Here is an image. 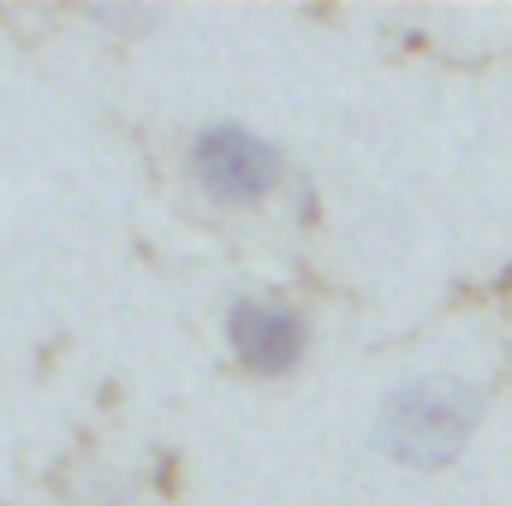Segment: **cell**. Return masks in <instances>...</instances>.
<instances>
[{
    "mask_svg": "<svg viewBox=\"0 0 512 506\" xmlns=\"http://www.w3.org/2000/svg\"><path fill=\"white\" fill-rule=\"evenodd\" d=\"M227 346L251 376H292L310 352V322L280 298H233L227 304Z\"/></svg>",
    "mask_w": 512,
    "mask_h": 506,
    "instance_id": "obj_3",
    "label": "cell"
},
{
    "mask_svg": "<svg viewBox=\"0 0 512 506\" xmlns=\"http://www.w3.org/2000/svg\"><path fill=\"white\" fill-rule=\"evenodd\" d=\"M477 417H483V399L465 381L417 376L382 399L376 447L393 465H405V471H441V465H453L471 447Z\"/></svg>",
    "mask_w": 512,
    "mask_h": 506,
    "instance_id": "obj_1",
    "label": "cell"
},
{
    "mask_svg": "<svg viewBox=\"0 0 512 506\" xmlns=\"http://www.w3.org/2000/svg\"><path fill=\"white\" fill-rule=\"evenodd\" d=\"M185 161H191V179H197L215 203H239V209L274 197L280 179H286L280 149H274L262 131L233 126V120H215V126L197 131L191 149H185Z\"/></svg>",
    "mask_w": 512,
    "mask_h": 506,
    "instance_id": "obj_2",
    "label": "cell"
}]
</instances>
